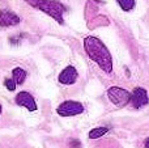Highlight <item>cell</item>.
I'll return each instance as SVG.
<instances>
[{"mask_svg":"<svg viewBox=\"0 0 149 148\" xmlns=\"http://www.w3.org/2000/svg\"><path fill=\"white\" fill-rule=\"evenodd\" d=\"M84 47L92 60H94L105 72L113 71V59L107 47L95 37H86L84 39Z\"/></svg>","mask_w":149,"mask_h":148,"instance_id":"1","label":"cell"},{"mask_svg":"<svg viewBox=\"0 0 149 148\" xmlns=\"http://www.w3.org/2000/svg\"><path fill=\"white\" fill-rule=\"evenodd\" d=\"M38 8L45 13L50 15L52 18H55L59 24H63V13L65 12V8L58 0H42Z\"/></svg>","mask_w":149,"mask_h":148,"instance_id":"2","label":"cell"},{"mask_svg":"<svg viewBox=\"0 0 149 148\" xmlns=\"http://www.w3.org/2000/svg\"><path fill=\"white\" fill-rule=\"evenodd\" d=\"M107 97L118 108H123L128 102H131V93L123 88H119V87H111V88H109Z\"/></svg>","mask_w":149,"mask_h":148,"instance_id":"3","label":"cell"},{"mask_svg":"<svg viewBox=\"0 0 149 148\" xmlns=\"http://www.w3.org/2000/svg\"><path fill=\"white\" fill-rule=\"evenodd\" d=\"M58 114L62 117H73L84 112V106L77 101H64L56 109Z\"/></svg>","mask_w":149,"mask_h":148,"instance_id":"4","label":"cell"},{"mask_svg":"<svg viewBox=\"0 0 149 148\" xmlns=\"http://www.w3.org/2000/svg\"><path fill=\"white\" fill-rule=\"evenodd\" d=\"M149 102L148 93L144 88H135L131 94V104L134 108L140 109V108L145 106Z\"/></svg>","mask_w":149,"mask_h":148,"instance_id":"5","label":"cell"},{"mask_svg":"<svg viewBox=\"0 0 149 148\" xmlns=\"http://www.w3.org/2000/svg\"><path fill=\"white\" fill-rule=\"evenodd\" d=\"M16 104L20 105V106L26 108L29 112H36L37 110L36 100L33 98V96L29 92H20L16 96Z\"/></svg>","mask_w":149,"mask_h":148,"instance_id":"6","label":"cell"},{"mask_svg":"<svg viewBox=\"0 0 149 148\" xmlns=\"http://www.w3.org/2000/svg\"><path fill=\"white\" fill-rule=\"evenodd\" d=\"M77 80V71L72 66H68L60 72L59 75V81L64 85H71Z\"/></svg>","mask_w":149,"mask_h":148,"instance_id":"7","label":"cell"},{"mask_svg":"<svg viewBox=\"0 0 149 148\" xmlns=\"http://www.w3.org/2000/svg\"><path fill=\"white\" fill-rule=\"evenodd\" d=\"M20 22L18 16H16L10 10H1L0 12V25L1 26H13Z\"/></svg>","mask_w":149,"mask_h":148,"instance_id":"8","label":"cell"},{"mask_svg":"<svg viewBox=\"0 0 149 148\" xmlns=\"http://www.w3.org/2000/svg\"><path fill=\"white\" fill-rule=\"evenodd\" d=\"M12 75H13V80H15L18 85L22 84L24 81H25V79H26V72L22 70V68H18V67L13 70Z\"/></svg>","mask_w":149,"mask_h":148,"instance_id":"9","label":"cell"},{"mask_svg":"<svg viewBox=\"0 0 149 148\" xmlns=\"http://www.w3.org/2000/svg\"><path fill=\"white\" fill-rule=\"evenodd\" d=\"M107 131H109L107 127H97V128H93V130L89 133V138H90V139H98V138H101V136L105 135Z\"/></svg>","mask_w":149,"mask_h":148,"instance_id":"10","label":"cell"},{"mask_svg":"<svg viewBox=\"0 0 149 148\" xmlns=\"http://www.w3.org/2000/svg\"><path fill=\"white\" fill-rule=\"evenodd\" d=\"M123 10H131L135 7V0H116Z\"/></svg>","mask_w":149,"mask_h":148,"instance_id":"11","label":"cell"},{"mask_svg":"<svg viewBox=\"0 0 149 148\" xmlns=\"http://www.w3.org/2000/svg\"><path fill=\"white\" fill-rule=\"evenodd\" d=\"M4 84H5V87H7V88L9 89V91H12V92H13V91L16 89V84H17V83H16L15 80H10V79H7V80L4 81Z\"/></svg>","mask_w":149,"mask_h":148,"instance_id":"12","label":"cell"},{"mask_svg":"<svg viewBox=\"0 0 149 148\" xmlns=\"http://www.w3.org/2000/svg\"><path fill=\"white\" fill-rule=\"evenodd\" d=\"M70 146H71V148H80L81 147V142L77 140V139H72V140L70 142Z\"/></svg>","mask_w":149,"mask_h":148,"instance_id":"13","label":"cell"},{"mask_svg":"<svg viewBox=\"0 0 149 148\" xmlns=\"http://www.w3.org/2000/svg\"><path fill=\"white\" fill-rule=\"evenodd\" d=\"M26 3H29V4L31 5V7H36V8H38V5L41 4V1L42 0H25Z\"/></svg>","mask_w":149,"mask_h":148,"instance_id":"14","label":"cell"},{"mask_svg":"<svg viewBox=\"0 0 149 148\" xmlns=\"http://www.w3.org/2000/svg\"><path fill=\"white\" fill-rule=\"evenodd\" d=\"M144 146H145V148H149V138H148V139H145Z\"/></svg>","mask_w":149,"mask_h":148,"instance_id":"15","label":"cell"},{"mask_svg":"<svg viewBox=\"0 0 149 148\" xmlns=\"http://www.w3.org/2000/svg\"><path fill=\"white\" fill-rule=\"evenodd\" d=\"M0 114H1V105H0Z\"/></svg>","mask_w":149,"mask_h":148,"instance_id":"16","label":"cell"}]
</instances>
